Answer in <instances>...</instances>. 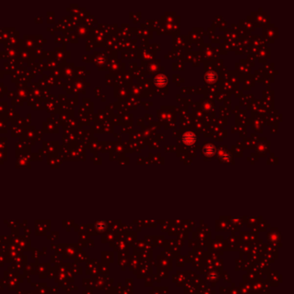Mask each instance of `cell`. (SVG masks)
Here are the masks:
<instances>
[{"label":"cell","instance_id":"obj_25","mask_svg":"<svg viewBox=\"0 0 294 294\" xmlns=\"http://www.w3.org/2000/svg\"><path fill=\"white\" fill-rule=\"evenodd\" d=\"M4 71H0V78H4Z\"/></svg>","mask_w":294,"mask_h":294},{"label":"cell","instance_id":"obj_14","mask_svg":"<svg viewBox=\"0 0 294 294\" xmlns=\"http://www.w3.org/2000/svg\"><path fill=\"white\" fill-rule=\"evenodd\" d=\"M10 128L11 127L8 126L7 122L5 121L4 118H0V132L1 133H6Z\"/></svg>","mask_w":294,"mask_h":294},{"label":"cell","instance_id":"obj_12","mask_svg":"<svg viewBox=\"0 0 294 294\" xmlns=\"http://www.w3.org/2000/svg\"><path fill=\"white\" fill-rule=\"evenodd\" d=\"M25 127L24 126H13L12 128V136H22L24 134Z\"/></svg>","mask_w":294,"mask_h":294},{"label":"cell","instance_id":"obj_7","mask_svg":"<svg viewBox=\"0 0 294 294\" xmlns=\"http://www.w3.org/2000/svg\"><path fill=\"white\" fill-rule=\"evenodd\" d=\"M166 82H167V79L165 75L163 74H159L155 77V84L157 87H162L166 86Z\"/></svg>","mask_w":294,"mask_h":294},{"label":"cell","instance_id":"obj_5","mask_svg":"<svg viewBox=\"0 0 294 294\" xmlns=\"http://www.w3.org/2000/svg\"><path fill=\"white\" fill-rule=\"evenodd\" d=\"M43 131L45 133H58L59 127L52 123L46 122L43 123Z\"/></svg>","mask_w":294,"mask_h":294},{"label":"cell","instance_id":"obj_17","mask_svg":"<svg viewBox=\"0 0 294 294\" xmlns=\"http://www.w3.org/2000/svg\"><path fill=\"white\" fill-rule=\"evenodd\" d=\"M52 73V76L56 80H60L62 78V73H61V70L60 69L59 67L56 68V69L51 71Z\"/></svg>","mask_w":294,"mask_h":294},{"label":"cell","instance_id":"obj_2","mask_svg":"<svg viewBox=\"0 0 294 294\" xmlns=\"http://www.w3.org/2000/svg\"><path fill=\"white\" fill-rule=\"evenodd\" d=\"M18 90H17V97H20L22 100L25 102L28 101V98L30 95V89L27 85L16 83Z\"/></svg>","mask_w":294,"mask_h":294},{"label":"cell","instance_id":"obj_23","mask_svg":"<svg viewBox=\"0 0 294 294\" xmlns=\"http://www.w3.org/2000/svg\"><path fill=\"white\" fill-rule=\"evenodd\" d=\"M16 95H17V91H12V92H8L7 93L8 97H16Z\"/></svg>","mask_w":294,"mask_h":294},{"label":"cell","instance_id":"obj_4","mask_svg":"<svg viewBox=\"0 0 294 294\" xmlns=\"http://www.w3.org/2000/svg\"><path fill=\"white\" fill-rule=\"evenodd\" d=\"M19 118V115L16 113L14 107H9L8 108L7 111H6V114L4 117V119L5 121H14L17 118Z\"/></svg>","mask_w":294,"mask_h":294},{"label":"cell","instance_id":"obj_22","mask_svg":"<svg viewBox=\"0 0 294 294\" xmlns=\"http://www.w3.org/2000/svg\"><path fill=\"white\" fill-rule=\"evenodd\" d=\"M55 22V13L54 12H49L48 13V23L53 24Z\"/></svg>","mask_w":294,"mask_h":294},{"label":"cell","instance_id":"obj_19","mask_svg":"<svg viewBox=\"0 0 294 294\" xmlns=\"http://www.w3.org/2000/svg\"><path fill=\"white\" fill-rule=\"evenodd\" d=\"M7 92V87H5L3 83H0V97H4V95Z\"/></svg>","mask_w":294,"mask_h":294},{"label":"cell","instance_id":"obj_18","mask_svg":"<svg viewBox=\"0 0 294 294\" xmlns=\"http://www.w3.org/2000/svg\"><path fill=\"white\" fill-rule=\"evenodd\" d=\"M43 78L45 79V80L47 81V83L49 85V87H51V86H54V85H56V81L57 80L54 78L53 76H47V75H43Z\"/></svg>","mask_w":294,"mask_h":294},{"label":"cell","instance_id":"obj_10","mask_svg":"<svg viewBox=\"0 0 294 294\" xmlns=\"http://www.w3.org/2000/svg\"><path fill=\"white\" fill-rule=\"evenodd\" d=\"M203 152L206 156L208 157H211V156H213L215 155V153H216V148H215V146L213 144H207V145L205 146L204 148V150H203Z\"/></svg>","mask_w":294,"mask_h":294},{"label":"cell","instance_id":"obj_24","mask_svg":"<svg viewBox=\"0 0 294 294\" xmlns=\"http://www.w3.org/2000/svg\"><path fill=\"white\" fill-rule=\"evenodd\" d=\"M35 23H37V24H42V22H43V18L42 17H40V18H36L35 19Z\"/></svg>","mask_w":294,"mask_h":294},{"label":"cell","instance_id":"obj_3","mask_svg":"<svg viewBox=\"0 0 294 294\" xmlns=\"http://www.w3.org/2000/svg\"><path fill=\"white\" fill-rule=\"evenodd\" d=\"M24 137L29 142H35V129L34 126H28L25 127L24 131Z\"/></svg>","mask_w":294,"mask_h":294},{"label":"cell","instance_id":"obj_21","mask_svg":"<svg viewBox=\"0 0 294 294\" xmlns=\"http://www.w3.org/2000/svg\"><path fill=\"white\" fill-rule=\"evenodd\" d=\"M43 137V133L42 130H35V141H42Z\"/></svg>","mask_w":294,"mask_h":294},{"label":"cell","instance_id":"obj_9","mask_svg":"<svg viewBox=\"0 0 294 294\" xmlns=\"http://www.w3.org/2000/svg\"><path fill=\"white\" fill-rule=\"evenodd\" d=\"M44 65V70H53L56 69L59 67V65L56 63L55 60H47V62L43 63Z\"/></svg>","mask_w":294,"mask_h":294},{"label":"cell","instance_id":"obj_1","mask_svg":"<svg viewBox=\"0 0 294 294\" xmlns=\"http://www.w3.org/2000/svg\"><path fill=\"white\" fill-rule=\"evenodd\" d=\"M59 68L61 70V73H62V78H65L66 80H70L71 82H73V80H75V68H74V64L71 63H62V64H60Z\"/></svg>","mask_w":294,"mask_h":294},{"label":"cell","instance_id":"obj_8","mask_svg":"<svg viewBox=\"0 0 294 294\" xmlns=\"http://www.w3.org/2000/svg\"><path fill=\"white\" fill-rule=\"evenodd\" d=\"M75 28H76L75 34L77 35V36H79V37H84V36H86V35L87 34V28L86 26H84L83 24H81L80 23Z\"/></svg>","mask_w":294,"mask_h":294},{"label":"cell","instance_id":"obj_15","mask_svg":"<svg viewBox=\"0 0 294 294\" xmlns=\"http://www.w3.org/2000/svg\"><path fill=\"white\" fill-rule=\"evenodd\" d=\"M8 108H9V106H8L7 103H5V102L0 103V118H4V117L6 114Z\"/></svg>","mask_w":294,"mask_h":294},{"label":"cell","instance_id":"obj_13","mask_svg":"<svg viewBox=\"0 0 294 294\" xmlns=\"http://www.w3.org/2000/svg\"><path fill=\"white\" fill-rule=\"evenodd\" d=\"M204 78H205V80L207 81L208 83H214L215 81L217 80V74L213 71H209L208 73H206Z\"/></svg>","mask_w":294,"mask_h":294},{"label":"cell","instance_id":"obj_20","mask_svg":"<svg viewBox=\"0 0 294 294\" xmlns=\"http://www.w3.org/2000/svg\"><path fill=\"white\" fill-rule=\"evenodd\" d=\"M12 104H13V106H14V105H16V104L23 105V104H24V101L22 100L20 97H17V96H16V97H15L13 99H12Z\"/></svg>","mask_w":294,"mask_h":294},{"label":"cell","instance_id":"obj_6","mask_svg":"<svg viewBox=\"0 0 294 294\" xmlns=\"http://www.w3.org/2000/svg\"><path fill=\"white\" fill-rule=\"evenodd\" d=\"M183 142L186 144V145H192L195 141H196V135H194L193 133L192 132H187L185 135H183Z\"/></svg>","mask_w":294,"mask_h":294},{"label":"cell","instance_id":"obj_16","mask_svg":"<svg viewBox=\"0 0 294 294\" xmlns=\"http://www.w3.org/2000/svg\"><path fill=\"white\" fill-rule=\"evenodd\" d=\"M60 159L57 157H50V156L48 157V162L52 167H58V163L57 162ZM59 162H60V161H59Z\"/></svg>","mask_w":294,"mask_h":294},{"label":"cell","instance_id":"obj_11","mask_svg":"<svg viewBox=\"0 0 294 294\" xmlns=\"http://www.w3.org/2000/svg\"><path fill=\"white\" fill-rule=\"evenodd\" d=\"M218 158H219V160H220L221 161H223V162H228V161L231 160V158H230V155H229L228 152H226V151H224V150H223V149L218 152Z\"/></svg>","mask_w":294,"mask_h":294}]
</instances>
